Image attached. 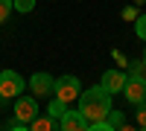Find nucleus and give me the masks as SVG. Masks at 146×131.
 Instances as JSON below:
<instances>
[{
    "label": "nucleus",
    "instance_id": "f8f14e48",
    "mask_svg": "<svg viewBox=\"0 0 146 131\" xmlns=\"http://www.w3.org/2000/svg\"><path fill=\"white\" fill-rule=\"evenodd\" d=\"M135 32H137V38H140V41H146V15L135 18Z\"/></svg>",
    "mask_w": 146,
    "mask_h": 131
},
{
    "label": "nucleus",
    "instance_id": "dca6fc26",
    "mask_svg": "<svg viewBox=\"0 0 146 131\" xmlns=\"http://www.w3.org/2000/svg\"><path fill=\"white\" fill-rule=\"evenodd\" d=\"M137 125H140V128H146V99H143V102H137Z\"/></svg>",
    "mask_w": 146,
    "mask_h": 131
},
{
    "label": "nucleus",
    "instance_id": "6ab92c4d",
    "mask_svg": "<svg viewBox=\"0 0 146 131\" xmlns=\"http://www.w3.org/2000/svg\"><path fill=\"white\" fill-rule=\"evenodd\" d=\"M114 61H117V64H126V58H123V53H120V50H114Z\"/></svg>",
    "mask_w": 146,
    "mask_h": 131
},
{
    "label": "nucleus",
    "instance_id": "f3484780",
    "mask_svg": "<svg viewBox=\"0 0 146 131\" xmlns=\"http://www.w3.org/2000/svg\"><path fill=\"white\" fill-rule=\"evenodd\" d=\"M6 128H12V131H27V128H29V122H23V120H18V117H15L12 122H6Z\"/></svg>",
    "mask_w": 146,
    "mask_h": 131
},
{
    "label": "nucleus",
    "instance_id": "f03ea898",
    "mask_svg": "<svg viewBox=\"0 0 146 131\" xmlns=\"http://www.w3.org/2000/svg\"><path fill=\"white\" fill-rule=\"evenodd\" d=\"M79 93H82V85H79V79L76 76H58L56 79V85H53V96H58L62 102H76L79 99Z\"/></svg>",
    "mask_w": 146,
    "mask_h": 131
},
{
    "label": "nucleus",
    "instance_id": "9d476101",
    "mask_svg": "<svg viewBox=\"0 0 146 131\" xmlns=\"http://www.w3.org/2000/svg\"><path fill=\"white\" fill-rule=\"evenodd\" d=\"M105 122H108V128H126V120H123V111H117L114 105H111V111L105 114Z\"/></svg>",
    "mask_w": 146,
    "mask_h": 131
},
{
    "label": "nucleus",
    "instance_id": "423d86ee",
    "mask_svg": "<svg viewBox=\"0 0 146 131\" xmlns=\"http://www.w3.org/2000/svg\"><path fill=\"white\" fill-rule=\"evenodd\" d=\"M58 128L62 131H88V122H85V117L79 114V108L76 111H64L62 117H58Z\"/></svg>",
    "mask_w": 146,
    "mask_h": 131
},
{
    "label": "nucleus",
    "instance_id": "7ed1b4c3",
    "mask_svg": "<svg viewBox=\"0 0 146 131\" xmlns=\"http://www.w3.org/2000/svg\"><path fill=\"white\" fill-rule=\"evenodd\" d=\"M23 93V79L15 70H3L0 73V99H18Z\"/></svg>",
    "mask_w": 146,
    "mask_h": 131
},
{
    "label": "nucleus",
    "instance_id": "412c9836",
    "mask_svg": "<svg viewBox=\"0 0 146 131\" xmlns=\"http://www.w3.org/2000/svg\"><path fill=\"white\" fill-rule=\"evenodd\" d=\"M143 64H146V50H143Z\"/></svg>",
    "mask_w": 146,
    "mask_h": 131
},
{
    "label": "nucleus",
    "instance_id": "1a4fd4ad",
    "mask_svg": "<svg viewBox=\"0 0 146 131\" xmlns=\"http://www.w3.org/2000/svg\"><path fill=\"white\" fill-rule=\"evenodd\" d=\"M29 128H32V131H53V128H58V122L47 114V117H35V120L29 122Z\"/></svg>",
    "mask_w": 146,
    "mask_h": 131
},
{
    "label": "nucleus",
    "instance_id": "9b49d317",
    "mask_svg": "<svg viewBox=\"0 0 146 131\" xmlns=\"http://www.w3.org/2000/svg\"><path fill=\"white\" fill-rule=\"evenodd\" d=\"M67 108H70L67 102H62V99H58V96H53V102H50V108H47V114H50L53 120H58V117H62V114H64Z\"/></svg>",
    "mask_w": 146,
    "mask_h": 131
},
{
    "label": "nucleus",
    "instance_id": "6e6552de",
    "mask_svg": "<svg viewBox=\"0 0 146 131\" xmlns=\"http://www.w3.org/2000/svg\"><path fill=\"white\" fill-rule=\"evenodd\" d=\"M53 85H56V79L50 73H32V79H29V90L35 93V96H47V93H53Z\"/></svg>",
    "mask_w": 146,
    "mask_h": 131
},
{
    "label": "nucleus",
    "instance_id": "2eb2a0df",
    "mask_svg": "<svg viewBox=\"0 0 146 131\" xmlns=\"http://www.w3.org/2000/svg\"><path fill=\"white\" fill-rule=\"evenodd\" d=\"M12 9H15V6H12V0H0V23L12 15Z\"/></svg>",
    "mask_w": 146,
    "mask_h": 131
},
{
    "label": "nucleus",
    "instance_id": "4468645a",
    "mask_svg": "<svg viewBox=\"0 0 146 131\" xmlns=\"http://www.w3.org/2000/svg\"><path fill=\"white\" fill-rule=\"evenodd\" d=\"M129 76H146V64L143 61H131L129 64Z\"/></svg>",
    "mask_w": 146,
    "mask_h": 131
},
{
    "label": "nucleus",
    "instance_id": "ddd939ff",
    "mask_svg": "<svg viewBox=\"0 0 146 131\" xmlns=\"http://www.w3.org/2000/svg\"><path fill=\"white\" fill-rule=\"evenodd\" d=\"M12 6H15L18 12H32L35 9V0H12Z\"/></svg>",
    "mask_w": 146,
    "mask_h": 131
},
{
    "label": "nucleus",
    "instance_id": "f257e3e1",
    "mask_svg": "<svg viewBox=\"0 0 146 131\" xmlns=\"http://www.w3.org/2000/svg\"><path fill=\"white\" fill-rule=\"evenodd\" d=\"M108 111H111V93H108L102 85L88 88V90L79 93V114L85 117V122H88V131H91L94 122L105 120Z\"/></svg>",
    "mask_w": 146,
    "mask_h": 131
},
{
    "label": "nucleus",
    "instance_id": "39448f33",
    "mask_svg": "<svg viewBox=\"0 0 146 131\" xmlns=\"http://www.w3.org/2000/svg\"><path fill=\"white\" fill-rule=\"evenodd\" d=\"M126 82H129V73H123V70H105L100 85H102V88L114 96V93H120V90L126 88Z\"/></svg>",
    "mask_w": 146,
    "mask_h": 131
},
{
    "label": "nucleus",
    "instance_id": "aec40b11",
    "mask_svg": "<svg viewBox=\"0 0 146 131\" xmlns=\"http://www.w3.org/2000/svg\"><path fill=\"white\" fill-rule=\"evenodd\" d=\"M140 3H146V0H135V6H140Z\"/></svg>",
    "mask_w": 146,
    "mask_h": 131
},
{
    "label": "nucleus",
    "instance_id": "0eeeda50",
    "mask_svg": "<svg viewBox=\"0 0 146 131\" xmlns=\"http://www.w3.org/2000/svg\"><path fill=\"white\" fill-rule=\"evenodd\" d=\"M15 117L23 122H32L35 117H38V102H35L32 96H18L15 102Z\"/></svg>",
    "mask_w": 146,
    "mask_h": 131
},
{
    "label": "nucleus",
    "instance_id": "a211bd4d",
    "mask_svg": "<svg viewBox=\"0 0 146 131\" xmlns=\"http://www.w3.org/2000/svg\"><path fill=\"white\" fill-rule=\"evenodd\" d=\"M137 18V6H126L123 9V20H135Z\"/></svg>",
    "mask_w": 146,
    "mask_h": 131
},
{
    "label": "nucleus",
    "instance_id": "20e7f679",
    "mask_svg": "<svg viewBox=\"0 0 146 131\" xmlns=\"http://www.w3.org/2000/svg\"><path fill=\"white\" fill-rule=\"evenodd\" d=\"M123 96H126L131 105L143 102V99H146V76H129L126 88H123Z\"/></svg>",
    "mask_w": 146,
    "mask_h": 131
}]
</instances>
